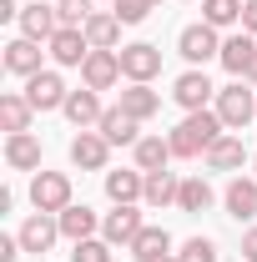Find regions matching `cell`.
<instances>
[{"instance_id":"40","label":"cell","mask_w":257,"mask_h":262,"mask_svg":"<svg viewBox=\"0 0 257 262\" xmlns=\"http://www.w3.org/2000/svg\"><path fill=\"white\" fill-rule=\"evenodd\" d=\"M152 5H157V0H152Z\"/></svg>"},{"instance_id":"13","label":"cell","mask_w":257,"mask_h":262,"mask_svg":"<svg viewBox=\"0 0 257 262\" xmlns=\"http://www.w3.org/2000/svg\"><path fill=\"white\" fill-rule=\"evenodd\" d=\"M212 91H217V86L207 81V71H187V76H177V86H172L177 106H187V111H207Z\"/></svg>"},{"instance_id":"31","label":"cell","mask_w":257,"mask_h":262,"mask_svg":"<svg viewBox=\"0 0 257 262\" xmlns=\"http://www.w3.org/2000/svg\"><path fill=\"white\" fill-rule=\"evenodd\" d=\"M56 15H61L66 31H81V26L91 20V0H61V5H56Z\"/></svg>"},{"instance_id":"15","label":"cell","mask_w":257,"mask_h":262,"mask_svg":"<svg viewBox=\"0 0 257 262\" xmlns=\"http://www.w3.org/2000/svg\"><path fill=\"white\" fill-rule=\"evenodd\" d=\"M217 61H222L227 71L242 81V76L252 71V61H257V35L242 31V35H232V40H222V56H217Z\"/></svg>"},{"instance_id":"6","label":"cell","mask_w":257,"mask_h":262,"mask_svg":"<svg viewBox=\"0 0 257 262\" xmlns=\"http://www.w3.org/2000/svg\"><path fill=\"white\" fill-rule=\"evenodd\" d=\"M81 81H86L91 91H111V86L121 81V51H91V56L81 61Z\"/></svg>"},{"instance_id":"9","label":"cell","mask_w":257,"mask_h":262,"mask_svg":"<svg viewBox=\"0 0 257 262\" xmlns=\"http://www.w3.org/2000/svg\"><path fill=\"white\" fill-rule=\"evenodd\" d=\"M15 237H20L26 252H51L56 237H61V217L56 212H35V217H26V227L15 232Z\"/></svg>"},{"instance_id":"25","label":"cell","mask_w":257,"mask_h":262,"mask_svg":"<svg viewBox=\"0 0 257 262\" xmlns=\"http://www.w3.org/2000/svg\"><path fill=\"white\" fill-rule=\"evenodd\" d=\"M31 116H35V106L26 96H15V91L0 96V126L10 131V136H15V131H31Z\"/></svg>"},{"instance_id":"16","label":"cell","mask_w":257,"mask_h":262,"mask_svg":"<svg viewBox=\"0 0 257 262\" xmlns=\"http://www.w3.org/2000/svg\"><path fill=\"white\" fill-rule=\"evenodd\" d=\"M5 71H10V76H35V71H40V40L15 35V40L5 46Z\"/></svg>"},{"instance_id":"20","label":"cell","mask_w":257,"mask_h":262,"mask_svg":"<svg viewBox=\"0 0 257 262\" xmlns=\"http://www.w3.org/2000/svg\"><path fill=\"white\" fill-rule=\"evenodd\" d=\"M131 257H136V262L172 257V232H166V227H141V232H136V242H131Z\"/></svg>"},{"instance_id":"18","label":"cell","mask_w":257,"mask_h":262,"mask_svg":"<svg viewBox=\"0 0 257 262\" xmlns=\"http://www.w3.org/2000/svg\"><path fill=\"white\" fill-rule=\"evenodd\" d=\"M136 126H141L136 116H126L121 106H111V111L101 116V126H96V131L111 141V146H136V141H141V136H136Z\"/></svg>"},{"instance_id":"26","label":"cell","mask_w":257,"mask_h":262,"mask_svg":"<svg viewBox=\"0 0 257 262\" xmlns=\"http://www.w3.org/2000/svg\"><path fill=\"white\" fill-rule=\"evenodd\" d=\"M166 162H172V141H161V136L136 141V171H166Z\"/></svg>"},{"instance_id":"11","label":"cell","mask_w":257,"mask_h":262,"mask_svg":"<svg viewBox=\"0 0 257 262\" xmlns=\"http://www.w3.org/2000/svg\"><path fill=\"white\" fill-rule=\"evenodd\" d=\"M56 31H61V15H56V5H46V0L20 5V35H31V40H51Z\"/></svg>"},{"instance_id":"3","label":"cell","mask_w":257,"mask_h":262,"mask_svg":"<svg viewBox=\"0 0 257 262\" xmlns=\"http://www.w3.org/2000/svg\"><path fill=\"white\" fill-rule=\"evenodd\" d=\"M31 202H35V212H56L61 217L66 207H71V177L66 171H35Z\"/></svg>"},{"instance_id":"19","label":"cell","mask_w":257,"mask_h":262,"mask_svg":"<svg viewBox=\"0 0 257 262\" xmlns=\"http://www.w3.org/2000/svg\"><path fill=\"white\" fill-rule=\"evenodd\" d=\"M116 106H121L126 116H136V121H146V116H157V111H161V96L146 86V81H131L126 91H121V101H116Z\"/></svg>"},{"instance_id":"12","label":"cell","mask_w":257,"mask_h":262,"mask_svg":"<svg viewBox=\"0 0 257 262\" xmlns=\"http://www.w3.org/2000/svg\"><path fill=\"white\" fill-rule=\"evenodd\" d=\"M106 157H111V141H106L101 131H81V136L71 141V162L81 166V171H101Z\"/></svg>"},{"instance_id":"17","label":"cell","mask_w":257,"mask_h":262,"mask_svg":"<svg viewBox=\"0 0 257 262\" xmlns=\"http://www.w3.org/2000/svg\"><path fill=\"white\" fill-rule=\"evenodd\" d=\"M81 31H86V40H91V51H116L121 20H116V10H91V20H86Z\"/></svg>"},{"instance_id":"35","label":"cell","mask_w":257,"mask_h":262,"mask_svg":"<svg viewBox=\"0 0 257 262\" xmlns=\"http://www.w3.org/2000/svg\"><path fill=\"white\" fill-rule=\"evenodd\" d=\"M20 252H26V247H20V237H0V262H15Z\"/></svg>"},{"instance_id":"5","label":"cell","mask_w":257,"mask_h":262,"mask_svg":"<svg viewBox=\"0 0 257 262\" xmlns=\"http://www.w3.org/2000/svg\"><path fill=\"white\" fill-rule=\"evenodd\" d=\"M66 81L56 76V71H35V76H26V101H31L35 111H61L66 106Z\"/></svg>"},{"instance_id":"27","label":"cell","mask_w":257,"mask_h":262,"mask_svg":"<svg viewBox=\"0 0 257 262\" xmlns=\"http://www.w3.org/2000/svg\"><path fill=\"white\" fill-rule=\"evenodd\" d=\"M96 212L91 207H66L61 212V237H71V242H86V237H96Z\"/></svg>"},{"instance_id":"34","label":"cell","mask_w":257,"mask_h":262,"mask_svg":"<svg viewBox=\"0 0 257 262\" xmlns=\"http://www.w3.org/2000/svg\"><path fill=\"white\" fill-rule=\"evenodd\" d=\"M182 262H217V242L212 237H192L182 247Z\"/></svg>"},{"instance_id":"8","label":"cell","mask_w":257,"mask_h":262,"mask_svg":"<svg viewBox=\"0 0 257 262\" xmlns=\"http://www.w3.org/2000/svg\"><path fill=\"white\" fill-rule=\"evenodd\" d=\"M157 71H161V51L152 46V40L121 46V76H126V81H152Z\"/></svg>"},{"instance_id":"37","label":"cell","mask_w":257,"mask_h":262,"mask_svg":"<svg viewBox=\"0 0 257 262\" xmlns=\"http://www.w3.org/2000/svg\"><path fill=\"white\" fill-rule=\"evenodd\" d=\"M242 257H247V262H257V227L242 237Z\"/></svg>"},{"instance_id":"29","label":"cell","mask_w":257,"mask_h":262,"mask_svg":"<svg viewBox=\"0 0 257 262\" xmlns=\"http://www.w3.org/2000/svg\"><path fill=\"white\" fill-rule=\"evenodd\" d=\"M177 207H182V212H207V207H212V187H207L202 177H187L182 192H177Z\"/></svg>"},{"instance_id":"7","label":"cell","mask_w":257,"mask_h":262,"mask_svg":"<svg viewBox=\"0 0 257 262\" xmlns=\"http://www.w3.org/2000/svg\"><path fill=\"white\" fill-rule=\"evenodd\" d=\"M146 227L141 222V212H136V202H121L116 212H106V222H101V237L111 242V247H131L136 242V232Z\"/></svg>"},{"instance_id":"2","label":"cell","mask_w":257,"mask_h":262,"mask_svg":"<svg viewBox=\"0 0 257 262\" xmlns=\"http://www.w3.org/2000/svg\"><path fill=\"white\" fill-rule=\"evenodd\" d=\"M212 111L222 116V126L242 131V126L257 116V91H247L242 81H232V86H222V91H217V106H212Z\"/></svg>"},{"instance_id":"22","label":"cell","mask_w":257,"mask_h":262,"mask_svg":"<svg viewBox=\"0 0 257 262\" xmlns=\"http://www.w3.org/2000/svg\"><path fill=\"white\" fill-rule=\"evenodd\" d=\"M242 162H247L242 136H217V141L207 146V166H212V171H237Z\"/></svg>"},{"instance_id":"38","label":"cell","mask_w":257,"mask_h":262,"mask_svg":"<svg viewBox=\"0 0 257 262\" xmlns=\"http://www.w3.org/2000/svg\"><path fill=\"white\" fill-rule=\"evenodd\" d=\"M247 81H257V61H252V71H247Z\"/></svg>"},{"instance_id":"30","label":"cell","mask_w":257,"mask_h":262,"mask_svg":"<svg viewBox=\"0 0 257 262\" xmlns=\"http://www.w3.org/2000/svg\"><path fill=\"white\" fill-rule=\"evenodd\" d=\"M202 20L207 26H237L242 20V0H202Z\"/></svg>"},{"instance_id":"24","label":"cell","mask_w":257,"mask_h":262,"mask_svg":"<svg viewBox=\"0 0 257 262\" xmlns=\"http://www.w3.org/2000/svg\"><path fill=\"white\" fill-rule=\"evenodd\" d=\"M227 217H237V222H247V217H257V182H247V177H237L232 187H227Z\"/></svg>"},{"instance_id":"14","label":"cell","mask_w":257,"mask_h":262,"mask_svg":"<svg viewBox=\"0 0 257 262\" xmlns=\"http://www.w3.org/2000/svg\"><path fill=\"white\" fill-rule=\"evenodd\" d=\"M46 51L56 56V66H81L86 56H91V40H86V31H56L51 40H46Z\"/></svg>"},{"instance_id":"32","label":"cell","mask_w":257,"mask_h":262,"mask_svg":"<svg viewBox=\"0 0 257 262\" xmlns=\"http://www.w3.org/2000/svg\"><path fill=\"white\" fill-rule=\"evenodd\" d=\"M71 262H111V242L106 237H86V242H76Z\"/></svg>"},{"instance_id":"23","label":"cell","mask_w":257,"mask_h":262,"mask_svg":"<svg viewBox=\"0 0 257 262\" xmlns=\"http://www.w3.org/2000/svg\"><path fill=\"white\" fill-rule=\"evenodd\" d=\"M106 196H111L116 207L146 196V171H106Z\"/></svg>"},{"instance_id":"21","label":"cell","mask_w":257,"mask_h":262,"mask_svg":"<svg viewBox=\"0 0 257 262\" xmlns=\"http://www.w3.org/2000/svg\"><path fill=\"white\" fill-rule=\"evenodd\" d=\"M5 162L15 166V171H35V166H40V141H35L31 131L5 136Z\"/></svg>"},{"instance_id":"4","label":"cell","mask_w":257,"mask_h":262,"mask_svg":"<svg viewBox=\"0 0 257 262\" xmlns=\"http://www.w3.org/2000/svg\"><path fill=\"white\" fill-rule=\"evenodd\" d=\"M177 51H182V56H187L192 66H207L212 56H222V40H217V26H207V20H202V26H187V31L177 35Z\"/></svg>"},{"instance_id":"1","label":"cell","mask_w":257,"mask_h":262,"mask_svg":"<svg viewBox=\"0 0 257 262\" xmlns=\"http://www.w3.org/2000/svg\"><path fill=\"white\" fill-rule=\"evenodd\" d=\"M217 136H227L217 111H187V121L172 131L166 141H172V157H197V151H207Z\"/></svg>"},{"instance_id":"28","label":"cell","mask_w":257,"mask_h":262,"mask_svg":"<svg viewBox=\"0 0 257 262\" xmlns=\"http://www.w3.org/2000/svg\"><path fill=\"white\" fill-rule=\"evenodd\" d=\"M177 192H182V182L172 177V171H146V207H166V202H177Z\"/></svg>"},{"instance_id":"33","label":"cell","mask_w":257,"mask_h":262,"mask_svg":"<svg viewBox=\"0 0 257 262\" xmlns=\"http://www.w3.org/2000/svg\"><path fill=\"white\" fill-rule=\"evenodd\" d=\"M111 10H116V20H121V26H141V20H146V10H152V0H111Z\"/></svg>"},{"instance_id":"36","label":"cell","mask_w":257,"mask_h":262,"mask_svg":"<svg viewBox=\"0 0 257 262\" xmlns=\"http://www.w3.org/2000/svg\"><path fill=\"white\" fill-rule=\"evenodd\" d=\"M242 31L257 35V0H247V5H242Z\"/></svg>"},{"instance_id":"39","label":"cell","mask_w":257,"mask_h":262,"mask_svg":"<svg viewBox=\"0 0 257 262\" xmlns=\"http://www.w3.org/2000/svg\"><path fill=\"white\" fill-rule=\"evenodd\" d=\"M161 262H182V257H161Z\"/></svg>"},{"instance_id":"10","label":"cell","mask_w":257,"mask_h":262,"mask_svg":"<svg viewBox=\"0 0 257 262\" xmlns=\"http://www.w3.org/2000/svg\"><path fill=\"white\" fill-rule=\"evenodd\" d=\"M61 111H66V121H71L76 131H91V126H101V116H106V106L96 101V91H91V86H86V91H71Z\"/></svg>"}]
</instances>
